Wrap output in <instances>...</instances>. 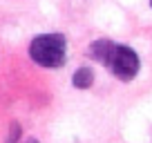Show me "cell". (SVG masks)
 Here are the masks:
<instances>
[{"label":"cell","mask_w":152,"mask_h":143,"mask_svg":"<svg viewBox=\"0 0 152 143\" xmlns=\"http://www.w3.org/2000/svg\"><path fill=\"white\" fill-rule=\"evenodd\" d=\"M25 143H40V141H36V139H27Z\"/></svg>","instance_id":"6"},{"label":"cell","mask_w":152,"mask_h":143,"mask_svg":"<svg viewBox=\"0 0 152 143\" xmlns=\"http://www.w3.org/2000/svg\"><path fill=\"white\" fill-rule=\"evenodd\" d=\"M29 56L36 65L56 69L67 61V43L63 34H40L29 45Z\"/></svg>","instance_id":"1"},{"label":"cell","mask_w":152,"mask_h":143,"mask_svg":"<svg viewBox=\"0 0 152 143\" xmlns=\"http://www.w3.org/2000/svg\"><path fill=\"white\" fill-rule=\"evenodd\" d=\"M105 67H110V72L119 81H132L139 74V69H141V61H139L137 52L132 47H128V45H114Z\"/></svg>","instance_id":"2"},{"label":"cell","mask_w":152,"mask_h":143,"mask_svg":"<svg viewBox=\"0 0 152 143\" xmlns=\"http://www.w3.org/2000/svg\"><path fill=\"white\" fill-rule=\"evenodd\" d=\"M112 47H114V43L107 40V38L94 40V43L90 45V58H94V61L107 65V58H110V54H112Z\"/></svg>","instance_id":"3"},{"label":"cell","mask_w":152,"mask_h":143,"mask_svg":"<svg viewBox=\"0 0 152 143\" xmlns=\"http://www.w3.org/2000/svg\"><path fill=\"white\" fill-rule=\"evenodd\" d=\"M150 7H152V0H150Z\"/></svg>","instance_id":"7"},{"label":"cell","mask_w":152,"mask_h":143,"mask_svg":"<svg viewBox=\"0 0 152 143\" xmlns=\"http://www.w3.org/2000/svg\"><path fill=\"white\" fill-rule=\"evenodd\" d=\"M20 132H23V128H20L18 123H11V128H9V136L5 139V143H18V141H20Z\"/></svg>","instance_id":"5"},{"label":"cell","mask_w":152,"mask_h":143,"mask_svg":"<svg viewBox=\"0 0 152 143\" xmlns=\"http://www.w3.org/2000/svg\"><path fill=\"white\" fill-rule=\"evenodd\" d=\"M72 85L76 90H90L94 85V72L90 67H81V69L74 72V76H72Z\"/></svg>","instance_id":"4"}]
</instances>
